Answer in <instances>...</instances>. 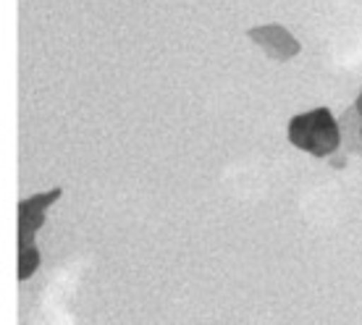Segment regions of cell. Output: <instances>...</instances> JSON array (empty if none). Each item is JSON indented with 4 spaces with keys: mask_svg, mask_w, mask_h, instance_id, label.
Returning <instances> with one entry per match:
<instances>
[{
    "mask_svg": "<svg viewBox=\"0 0 362 325\" xmlns=\"http://www.w3.org/2000/svg\"><path fill=\"white\" fill-rule=\"evenodd\" d=\"M286 136L297 150L320 160L334 158L341 150V126H339V118L328 108H313L294 116L289 121Z\"/></svg>",
    "mask_w": 362,
    "mask_h": 325,
    "instance_id": "6da1fadb",
    "label": "cell"
},
{
    "mask_svg": "<svg viewBox=\"0 0 362 325\" xmlns=\"http://www.w3.org/2000/svg\"><path fill=\"white\" fill-rule=\"evenodd\" d=\"M61 197V189L55 187L50 191L35 194L18 202V280L32 278L40 268V252H37L35 236L45 226V215L50 205Z\"/></svg>",
    "mask_w": 362,
    "mask_h": 325,
    "instance_id": "7a4b0ae2",
    "label": "cell"
},
{
    "mask_svg": "<svg viewBox=\"0 0 362 325\" xmlns=\"http://www.w3.org/2000/svg\"><path fill=\"white\" fill-rule=\"evenodd\" d=\"M341 126V145L349 155L362 158V90L354 100L352 108L344 110V116L339 118Z\"/></svg>",
    "mask_w": 362,
    "mask_h": 325,
    "instance_id": "277c9868",
    "label": "cell"
},
{
    "mask_svg": "<svg viewBox=\"0 0 362 325\" xmlns=\"http://www.w3.org/2000/svg\"><path fill=\"white\" fill-rule=\"evenodd\" d=\"M250 40L255 45H260L265 50V55L271 61H291L294 55H299L302 45H299L294 35H291L286 27L281 24H263V27H252L250 32Z\"/></svg>",
    "mask_w": 362,
    "mask_h": 325,
    "instance_id": "3957f363",
    "label": "cell"
}]
</instances>
